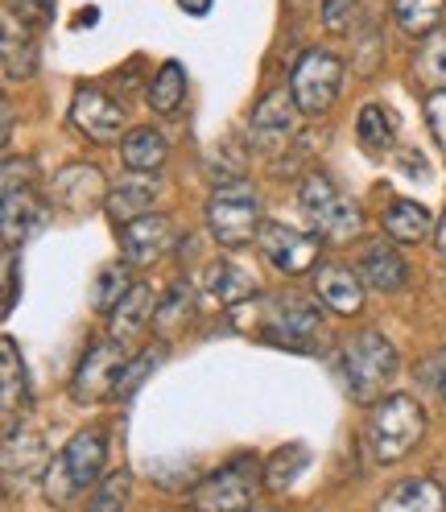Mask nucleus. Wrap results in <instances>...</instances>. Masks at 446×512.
<instances>
[{
	"instance_id": "nucleus-41",
	"label": "nucleus",
	"mask_w": 446,
	"mask_h": 512,
	"mask_svg": "<svg viewBox=\"0 0 446 512\" xmlns=\"http://www.w3.org/2000/svg\"><path fill=\"white\" fill-rule=\"evenodd\" d=\"M434 244H438V252L446 256V211L438 215V228H434Z\"/></svg>"
},
{
	"instance_id": "nucleus-25",
	"label": "nucleus",
	"mask_w": 446,
	"mask_h": 512,
	"mask_svg": "<svg viewBox=\"0 0 446 512\" xmlns=\"http://www.w3.org/2000/svg\"><path fill=\"white\" fill-rule=\"evenodd\" d=\"M42 203L34 199V190H9L5 195V244H9V252L17 248V240H25L29 236V228H38L42 223Z\"/></svg>"
},
{
	"instance_id": "nucleus-30",
	"label": "nucleus",
	"mask_w": 446,
	"mask_h": 512,
	"mask_svg": "<svg viewBox=\"0 0 446 512\" xmlns=\"http://www.w3.org/2000/svg\"><path fill=\"white\" fill-rule=\"evenodd\" d=\"M129 471H112V475H104L100 479V488L91 492V500H87V508L83 512H124L129 508Z\"/></svg>"
},
{
	"instance_id": "nucleus-2",
	"label": "nucleus",
	"mask_w": 446,
	"mask_h": 512,
	"mask_svg": "<svg viewBox=\"0 0 446 512\" xmlns=\"http://www.w3.org/2000/svg\"><path fill=\"white\" fill-rule=\"evenodd\" d=\"M343 376L347 393L360 405H376L385 397V384L397 376V347L380 331H360L343 343Z\"/></svg>"
},
{
	"instance_id": "nucleus-28",
	"label": "nucleus",
	"mask_w": 446,
	"mask_h": 512,
	"mask_svg": "<svg viewBox=\"0 0 446 512\" xmlns=\"http://www.w3.org/2000/svg\"><path fill=\"white\" fill-rule=\"evenodd\" d=\"M182 100H186V67L182 62H162V71L149 83V108L170 116V112H178Z\"/></svg>"
},
{
	"instance_id": "nucleus-24",
	"label": "nucleus",
	"mask_w": 446,
	"mask_h": 512,
	"mask_svg": "<svg viewBox=\"0 0 446 512\" xmlns=\"http://www.w3.org/2000/svg\"><path fill=\"white\" fill-rule=\"evenodd\" d=\"M207 290L223 302V306H240L248 302L252 294H257V281H252V273L236 261H215L207 269Z\"/></svg>"
},
{
	"instance_id": "nucleus-9",
	"label": "nucleus",
	"mask_w": 446,
	"mask_h": 512,
	"mask_svg": "<svg viewBox=\"0 0 446 512\" xmlns=\"http://www.w3.org/2000/svg\"><path fill=\"white\" fill-rule=\"evenodd\" d=\"M318 306L298 294H277L261 302V323L252 327L257 339H269L277 347H306L318 331Z\"/></svg>"
},
{
	"instance_id": "nucleus-42",
	"label": "nucleus",
	"mask_w": 446,
	"mask_h": 512,
	"mask_svg": "<svg viewBox=\"0 0 446 512\" xmlns=\"http://www.w3.org/2000/svg\"><path fill=\"white\" fill-rule=\"evenodd\" d=\"M240 512H277L273 504H248V508H240Z\"/></svg>"
},
{
	"instance_id": "nucleus-33",
	"label": "nucleus",
	"mask_w": 446,
	"mask_h": 512,
	"mask_svg": "<svg viewBox=\"0 0 446 512\" xmlns=\"http://www.w3.org/2000/svg\"><path fill=\"white\" fill-rule=\"evenodd\" d=\"M306 467V446H285V451L269 463V471H265V488H273V492H281V488H290L294 484V475Z\"/></svg>"
},
{
	"instance_id": "nucleus-14",
	"label": "nucleus",
	"mask_w": 446,
	"mask_h": 512,
	"mask_svg": "<svg viewBox=\"0 0 446 512\" xmlns=\"http://www.w3.org/2000/svg\"><path fill=\"white\" fill-rule=\"evenodd\" d=\"M178 240V223L170 215H141L129 228H120V248H124V265H153L174 248Z\"/></svg>"
},
{
	"instance_id": "nucleus-7",
	"label": "nucleus",
	"mask_w": 446,
	"mask_h": 512,
	"mask_svg": "<svg viewBox=\"0 0 446 512\" xmlns=\"http://www.w3.org/2000/svg\"><path fill=\"white\" fill-rule=\"evenodd\" d=\"M302 211L310 215V223H314V232L323 236V240H331V244H343V240H352V236H360V211H356V203H347L343 195H339V186L331 182V178H323V174H310L306 182H302Z\"/></svg>"
},
{
	"instance_id": "nucleus-10",
	"label": "nucleus",
	"mask_w": 446,
	"mask_h": 512,
	"mask_svg": "<svg viewBox=\"0 0 446 512\" xmlns=\"http://www.w3.org/2000/svg\"><path fill=\"white\" fill-rule=\"evenodd\" d=\"M298 120H302V108L294 100V91L290 87H273L265 100L252 108V120H248L252 145H257L261 153H281L285 145L294 141Z\"/></svg>"
},
{
	"instance_id": "nucleus-23",
	"label": "nucleus",
	"mask_w": 446,
	"mask_h": 512,
	"mask_svg": "<svg viewBox=\"0 0 446 512\" xmlns=\"http://www.w3.org/2000/svg\"><path fill=\"white\" fill-rule=\"evenodd\" d=\"M153 199H157V182H120L112 195H108V215L120 223V228H129L137 223L141 215H153Z\"/></svg>"
},
{
	"instance_id": "nucleus-27",
	"label": "nucleus",
	"mask_w": 446,
	"mask_h": 512,
	"mask_svg": "<svg viewBox=\"0 0 446 512\" xmlns=\"http://www.w3.org/2000/svg\"><path fill=\"white\" fill-rule=\"evenodd\" d=\"M42 459H46V442H42V434H34V430H13V434H5V475L9 479H17V475H34L38 467H42Z\"/></svg>"
},
{
	"instance_id": "nucleus-5",
	"label": "nucleus",
	"mask_w": 446,
	"mask_h": 512,
	"mask_svg": "<svg viewBox=\"0 0 446 512\" xmlns=\"http://www.w3.org/2000/svg\"><path fill=\"white\" fill-rule=\"evenodd\" d=\"M265 484V471L252 455H240L232 463H223L207 479H199V488L190 492V508L195 512H240L248 504H257V492Z\"/></svg>"
},
{
	"instance_id": "nucleus-26",
	"label": "nucleus",
	"mask_w": 446,
	"mask_h": 512,
	"mask_svg": "<svg viewBox=\"0 0 446 512\" xmlns=\"http://www.w3.org/2000/svg\"><path fill=\"white\" fill-rule=\"evenodd\" d=\"M446 0H393V17L409 38H430L434 29H442Z\"/></svg>"
},
{
	"instance_id": "nucleus-21",
	"label": "nucleus",
	"mask_w": 446,
	"mask_h": 512,
	"mask_svg": "<svg viewBox=\"0 0 446 512\" xmlns=\"http://www.w3.org/2000/svg\"><path fill=\"white\" fill-rule=\"evenodd\" d=\"M120 157H124V166L129 170L153 174V170L166 166L170 145H166V137L157 133V128H133V133H124V141H120Z\"/></svg>"
},
{
	"instance_id": "nucleus-3",
	"label": "nucleus",
	"mask_w": 446,
	"mask_h": 512,
	"mask_svg": "<svg viewBox=\"0 0 446 512\" xmlns=\"http://www.w3.org/2000/svg\"><path fill=\"white\" fill-rule=\"evenodd\" d=\"M422 434H426V409L413 397L397 393L376 401L368 418V451L376 463H401L422 442Z\"/></svg>"
},
{
	"instance_id": "nucleus-4",
	"label": "nucleus",
	"mask_w": 446,
	"mask_h": 512,
	"mask_svg": "<svg viewBox=\"0 0 446 512\" xmlns=\"http://www.w3.org/2000/svg\"><path fill=\"white\" fill-rule=\"evenodd\" d=\"M207 228L223 248H244L252 236H261V199L248 182H219L207 195Z\"/></svg>"
},
{
	"instance_id": "nucleus-29",
	"label": "nucleus",
	"mask_w": 446,
	"mask_h": 512,
	"mask_svg": "<svg viewBox=\"0 0 446 512\" xmlns=\"http://www.w3.org/2000/svg\"><path fill=\"white\" fill-rule=\"evenodd\" d=\"M418 67V79L430 83V91H446V25L434 29L430 38H422V50L413 58Z\"/></svg>"
},
{
	"instance_id": "nucleus-39",
	"label": "nucleus",
	"mask_w": 446,
	"mask_h": 512,
	"mask_svg": "<svg viewBox=\"0 0 446 512\" xmlns=\"http://www.w3.org/2000/svg\"><path fill=\"white\" fill-rule=\"evenodd\" d=\"M211 5H215V0H178V9H182L186 17H207Z\"/></svg>"
},
{
	"instance_id": "nucleus-13",
	"label": "nucleus",
	"mask_w": 446,
	"mask_h": 512,
	"mask_svg": "<svg viewBox=\"0 0 446 512\" xmlns=\"http://www.w3.org/2000/svg\"><path fill=\"white\" fill-rule=\"evenodd\" d=\"M71 120L87 141H100V145H112L124 133V108L112 100V95H104L100 87H79L75 91Z\"/></svg>"
},
{
	"instance_id": "nucleus-40",
	"label": "nucleus",
	"mask_w": 446,
	"mask_h": 512,
	"mask_svg": "<svg viewBox=\"0 0 446 512\" xmlns=\"http://www.w3.org/2000/svg\"><path fill=\"white\" fill-rule=\"evenodd\" d=\"M434 384H438V393H442V401H446V351L434 360Z\"/></svg>"
},
{
	"instance_id": "nucleus-37",
	"label": "nucleus",
	"mask_w": 446,
	"mask_h": 512,
	"mask_svg": "<svg viewBox=\"0 0 446 512\" xmlns=\"http://www.w3.org/2000/svg\"><path fill=\"white\" fill-rule=\"evenodd\" d=\"M182 302H190V294H186V290H182V285H178V290L170 294V302H166L162 310H157V318H153V323H157V327H162L166 335L174 331V323H178V318H182Z\"/></svg>"
},
{
	"instance_id": "nucleus-34",
	"label": "nucleus",
	"mask_w": 446,
	"mask_h": 512,
	"mask_svg": "<svg viewBox=\"0 0 446 512\" xmlns=\"http://www.w3.org/2000/svg\"><path fill=\"white\" fill-rule=\"evenodd\" d=\"M356 21H360V0H323V25H327V34H335V38L356 34Z\"/></svg>"
},
{
	"instance_id": "nucleus-15",
	"label": "nucleus",
	"mask_w": 446,
	"mask_h": 512,
	"mask_svg": "<svg viewBox=\"0 0 446 512\" xmlns=\"http://www.w3.org/2000/svg\"><path fill=\"white\" fill-rule=\"evenodd\" d=\"M314 294L335 314H356L364 306V277L347 265H318L314 269Z\"/></svg>"
},
{
	"instance_id": "nucleus-38",
	"label": "nucleus",
	"mask_w": 446,
	"mask_h": 512,
	"mask_svg": "<svg viewBox=\"0 0 446 512\" xmlns=\"http://www.w3.org/2000/svg\"><path fill=\"white\" fill-rule=\"evenodd\" d=\"M42 9H46V0H9V13H13V17H17V13H21V17H38Z\"/></svg>"
},
{
	"instance_id": "nucleus-35",
	"label": "nucleus",
	"mask_w": 446,
	"mask_h": 512,
	"mask_svg": "<svg viewBox=\"0 0 446 512\" xmlns=\"http://www.w3.org/2000/svg\"><path fill=\"white\" fill-rule=\"evenodd\" d=\"M157 360H162V351H145V356L129 360V368L120 372V384H116V397H129L133 389H141V380L157 368Z\"/></svg>"
},
{
	"instance_id": "nucleus-18",
	"label": "nucleus",
	"mask_w": 446,
	"mask_h": 512,
	"mask_svg": "<svg viewBox=\"0 0 446 512\" xmlns=\"http://www.w3.org/2000/svg\"><path fill=\"white\" fill-rule=\"evenodd\" d=\"M380 223H385V232L397 240V244H422L438 223L434 215L418 203V199H393L385 207V215H380Z\"/></svg>"
},
{
	"instance_id": "nucleus-19",
	"label": "nucleus",
	"mask_w": 446,
	"mask_h": 512,
	"mask_svg": "<svg viewBox=\"0 0 446 512\" xmlns=\"http://www.w3.org/2000/svg\"><path fill=\"white\" fill-rule=\"evenodd\" d=\"M112 318V339H120V343H129V339H137L153 318H157V302H153V290L145 281H137L129 294H124V302L108 314Z\"/></svg>"
},
{
	"instance_id": "nucleus-17",
	"label": "nucleus",
	"mask_w": 446,
	"mask_h": 512,
	"mask_svg": "<svg viewBox=\"0 0 446 512\" xmlns=\"http://www.w3.org/2000/svg\"><path fill=\"white\" fill-rule=\"evenodd\" d=\"M376 512H446V492L426 475L401 479L397 488L385 492V500L376 504Z\"/></svg>"
},
{
	"instance_id": "nucleus-8",
	"label": "nucleus",
	"mask_w": 446,
	"mask_h": 512,
	"mask_svg": "<svg viewBox=\"0 0 446 512\" xmlns=\"http://www.w3.org/2000/svg\"><path fill=\"white\" fill-rule=\"evenodd\" d=\"M129 343L120 339H100L87 347V356L79 360L75 376H71V397L79 405H95L104 397H116V384H120V372L129 368V351H124Z\"/></svg>"
},
{
	"instance_id": "nucleus-22",
	"label": "nucleus",
	"mask_w": 446,
	"mask_h": 512,
	"mask_svg": "<svg viewBox=\"0 0 446 512\" xmlns=\"http://www.w3.org/2000/svg\"><path fill=\"white\" fill-rule=\"evenodd\" d=\"M397 128H401V120L389 104H364L360 120H356V141L368 153H389L393 141H397Z\"/></svg>"
},
{
	"instance_id": "nucleus-31",
	"label": "nucleus",
	"mask_w": 446,
	"mask_h": 512,
	"mask_svg": "<svg viewBox=\"0 0 446 512\" xmlns=\"http://www.w3.org/2000/svg\"><path fill=\"white\" fill-rule=\"evenodd\" d=\"M133 277H129V265H108L104 273H100V285H95V310L100 314H112L120 302H124V294L133 290Z\"/></svg>"
},
{
	"instance_id": "nucleus-11",
	"label": "nucleus",
	"mask_w": 446,
	"mask_h": 512,
	"mask_svg": "<svg viewBox=\"0 0 446 512\" xmlns=\"http://www.w3.org/2000/svg\"><path fill=\"white\" fill-rule=\"evenodd\" d=\"M108 195L112 190H108L100 166H87V162L58 170L50 182V203L67 215H91L95 207H108Z\"/></svg>"
},
{
	"instance_id": "nucleus-6",
	"label": "nucleus",
	"mask_w": 446,
	"mask_h": 512,
	"mask_svg": "<svg viewBox=\"0 0 446 512\" xmlns=\"http://www.w3.org/2000/svg\"><path fill=\"white\" fill-rule=\"evenodd\" d=\"M290 91L302 116H327L343 91V62L331 50H306L290 75Z\"/></svg>"
},
{
	"instance_id": "nucleus-12",
	"label": "nucleus",
	"mask_w": 446,
	"mask_h": 512,
	"mask_svg": "<svg viewBox=\"0 0 446 512\" xmlns=\"http://www.w3.org/2000/svg\"><path fill=\"white\" fill-rule=\"evenodd\" d=\"M261 252H265V261L281 273H310L318 265V236H306L298 228H290V223H277V219H265V228L257 236Z\"/></svg>"
},
{
	"instance_id": "nucleus-32",
	"label": "nucleus",
	"mask_w": 446,
	"mask_h": 512,
	"mask_svg": "<svg viewBox=\"0 0 446 512\" xmlns=\"http://www.w3.org/2000/svg\"><path fill=\"white\" fill-rule=\"evenodd\" d=\"M34 46H29L25 38L17 42V25H13V17L5 21V79L9 83H17V79H29L34 75Z\"/></svg>"
},
{
	"instance_id": "nucleus-16",
	"label": "nucleus",
	"mask_w": 446,
	"mask_h": 512,
	"mask_svg": "<svg viewBox=\"0 0 446 512\" xmlns=\"http://www.w3.org/2000/svg\"><path fill=\"white\" fill-rule=\"evenodd\" d=\"M360 277H364V285H372V290H380V294H397V290H405V281H409V269H405V261H401V252L393 248V244H368L364 248V256H360Z\"/></svg>"
},
{
	"instance_id": "nucleus-36",
	"label": "nucleus",
	"mask_w": 446,
	"mask_h": 512,
	"mask_svg": "<svg viewBox=\"0 0 446 512\" xmlns=\"http://www.w3.org/2000/svg\"><path fill=\"white\" fill-rule=\"evenodd\" d=\"M426 120H430V133H434L438 149L446 153V91H430L426 95Z\"/></svg>"
},
{
	"instance_id": "nucleus-20",
	"label": "nucleus",
	"mask_w": 446,
	"mask_h": 512,
	"mask_svg": "<svg viewBox=\"0 0 446 512\" xmlns=\"http://www.w3.org/2000/svg\"><path fill=\"white\" fill-rule=\"evenodd\" d=\"M0 409H5V434L17 430V413L25 405V364L17 356V343L5 339L0 343Z\"/></svg>"
},
{
	"instance_id": "nucleus-1",
	"label": "nucleus",
	"mask_w": 446,
	"mask_h": 512,
	"mask_svg": "<svg viewBox=\"0 0 446 512\" xmlns=\"http://www.w3.org/2000/svg\"><path fill=\"white\" fill-rule=\"evenodd\" d=\"M104 459H108V438L100 426L79 430L62 451L46 463V500L54 508H67L75 504L87 488H100V475H104Z\"/></svg>"
}]
</instances>
